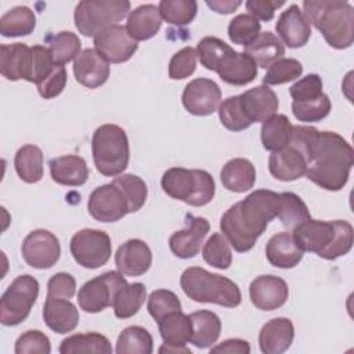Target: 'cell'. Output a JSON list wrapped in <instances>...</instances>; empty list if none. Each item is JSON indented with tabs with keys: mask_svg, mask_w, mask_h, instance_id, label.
Wrapping results in <instances>:
<instances>
[{
	"mask_svg": "<svg viewBox=\"0 0 354 354\" xmlns=\"http://www.w3.org/2000/svg\"><path fill=\"white\" fill-rule=\"evenodd\" d=\"M319 130L313 126H293L288 145L268 158V170L279 181H295L307 171L311 145Z\"/></svg>",
	"mask_w": 354,
	"mask_h": 354,
	"instance_id": "6",
	"label": "cell"
},
{
	"mask_svg": "<svg viewBox=\"0 0 354 354\" xmlns=\"http://www.w3.org/2000/svg\"><path fill=\"white\" fill-rule=\"evenodd\" d=\"M113 181L119 184L124 191L130 202L131 213L138 212L144 206L148 196V188L145 181L136 174H122L119 177H115Z\"/></svg>",
	"mask_w": 354,
	"mask_h": 354,
	"instance_id": "49",
	"label": "cell"
},
{
	"mask_svg": "<svg viewBox=\"0 0 354 354\" xmlns=\"http://www.w3.org/2000/svg\"><path fill=\"white\" fill-rule=\"evenodd\" d=\"M209 230L210 224L205 217H195L192 214H187V227L176 231L169 238L170 250L174 256L180 259L195 257L199 253Z\"/></svg>",
	"mask_w": 354,
	"mask_h": 354,
	"instance_id": "17",
	"label": "cell"
},
{
	"mask_svg": "<svg viewBox=\"0 0 354 354\" xmlns=\"http://www.w3.org/2000/svg\"><path fill=\"white\" fill-rule=\"evenodd\" d=\"M153 340L151 333L138 325L124 328L116 340L115 351L118 354H151Z\"/></svg>",
	"mask_w": 354,
	"mask_h": 354,
	"instance_id": "39",
	"label": "cell"
},
{
	"mask_svg": "<svg viewBox=\"0 0 354 354\" xmlns=\"http://www.w3.org/2000/svg\"><path fill=\"white\" fill-rule=\"evenodd\" d=\"M43 319L53 332L65 335L77 326L79 310L69 299L47 296L43 306Z\"/></svg>",
	"mask_w": 354,
	"mask_h": 354,
	"instance_id": "26",
	"label": "cell"
},
{
	"mask_svg": "<svg viewBox=\"0 0 354 354\" xmlns=\"http://www.w3.org/2000/svg\"><path fill=\"white\" fill-rule=\"evenodd\" d=\"M58 351L61 354H111V342L101 333L88 332L77 333L64 339L59 344Z\"/></svg>",
	"mask_w": 354,
	"mask_h": 354,
	"instance_id": "35",
	"label": "cell"
},
{
	"mask_svg": "<svg viewBox=\"0 0 354 354\" xmlns=\"http://www.w3.org/2000/svg\"><path fill=\"white\" fill-rule=\"evenodd\" d=\"M162 25L159 8L155 4H142L130 11L126 22V30L136 41L153 37Z\"/></svg>",
	"mask_w": 354,
	"mask_h": 354,
	"instance_id": "30",
	"label": "cell"
},
{
	"mask_svg": "<svg viewBox=\"0 0 354 354\" xmlns=\"http://www.w3.org/2000/svg\"><path fill=\"white\" fill-rule=\"evenodd\" d=\"M214 72L228 84L245 86L256 79L257 65L245 51L238 53L230 47L217 62Z\"/></svg>",
	"mask_w": 354,
	"mask_h": 354,
	"instance_id": "20",
	"label": "cell"
},
{
	"mask_svg": "<svg viewBox=\"0 0 354 354\" xmlns=\"http://www.w3.org/2000/svg\"><path fill=\"white\" fill-rule=\"evenodd\" d=\"M279 194L271 189H256L232 205L221 217L220 228L230 245L239 253L249 252L278 216Z\"/></svg>",
	"mask_w": 354,
	"mask_h": 354,
	"instance_id": "1",
	"label": "cell"
},
{
	"mask_svg": "<svg viewBox=\"0 0 354 354\" xmlns=\"http://www.w3.org/2000/svg\"><path fill=\"white\" fill-rule=\"evenodd\" d=\"M14 167L18 177L28 183L35 184L43 178V152L37 145H22L14 156Z\"/></svg>",
	"mask_w": 354,
	"mask_h": 354,
	"instance_id": "34",
	"label": "cell"
},
{
	"mask_svg": "<svg viewBox=\"0 0 354 354\" xmlns=\"http://www.w3.org/2000/svg\"><path fill=\"white\" fill-rule=\"evenodd\" d=\"M181 102L191 115H212L218 109L221 104V88L212 79H194L184 87Z\"/></svg>",
	"mask_w": 354,
	"mask_h": 354,
	"instance_id": "15",
	"label": "cell"
},
{
	"mask_svg": "<svg viewBox=\"0 0 354 354\" xmlns=\"http://www.w3.org/2000/svg\"><path fill=\"white\" fill-rule=\"evenodd\" d=\"M189 319L192 324L189 342L198 348L212 347L221 333V321L218 315L209 310H199L189 314Z\"/></svg>",
	"mask_w": 354,
	"mask_h": 354,
	"instance_id": "32",
	"label": "cell"
},
{
	"mask_svg": "<svg viewBox=\"0 0 354 354\" xmlns=\"http://www.w3.org/2000/svg\"><path fill=\"white\" fill-rule=\"evenodd\" d=\"M33 54L25 43L0 46V72L8 80L25 79L32 83Z\"/></svg>",
	"mask_w": 354,
	"mask_h": 354,
	"instance_id": "21",
	"label": "cell"
},
{
	"mask_svg": "<svg viewBox=\"0 0 354 354\" xmlns=\"http://www.w3.org/2000/svg\"><path fill=\"white\" fill-rule=\"evenodd\" d=\"M160 185L170 198L196 207L210 203L216 192L212 174L201 169L170 167L163 173Z\"/></svg>",
	"mask_w": 354,
	"mask_h": 354,
	"instance_id": "8",
	"label": "cell"
},
{
	"mask_svg": "<svg viewBox=\"0 0 354 354\" xmlns=\"http://www.w3.org/2000/svg\"><path fill=\"white\" fill-rule=\"evenodd\" d=\"M281 203L278 210V218L286 228H295L300 223L311 218L307 205L303 199L293 192H281Z\"/></svg>",
	"mask_w": 354,
	"mask_h": 354,
	"instance_id": "41",
	"label": "cell"
},
{
	"mask_svg": "<svg viewBox=\"0 0 354 354\" xmlns=\"http://www.w3.org/2000/svg\"><path fill=\"white\" fill-rule=\"evenodd\" d=\"M66 80H68V76H66L65 66L61 64H55L53 71L43 80H40L36 84V87L39 94L44 100H50V98L58 97L64 91L66 86Z\"/></svg>",
	"mask_w": 354,
	"mask_h": 354,
	"instance_id": "53",
	"label": "cell"
},
{
	"mask_svg": "<svg viewBox=\"0 0 354 354\" xmlns=\"http://www.w3.org/2000/svg\"><path fill=\"white\" fill-rule=\"evenodd\" d=\"M293 124L286 115L275 113L263 122L260 136L264 149L275 152L289 144Z\"/></svg>",
	"mask_w": 354,
	"mask_h": 354,
	"instance_id": "36",
	"label": "cell"
},
{
	"mask_svg": "<svg viewBox=\"0 0 354 354\" xmlns=\"http://www.w3.org/2000/svg\"><path fill=\"white\" fill-rule=\"evenodd\" d=\"M220 180L228 191L238 194L245 192L253 188L256 183V169L250 160L245 158H234L223 166Z\"/></svg>",
	"mask_w": 354,
	"mask_h": 354,
	"instance_id": "31",
	"label": "cell"
},
{
	"mask_svg": "<svg viewBox=\"0 0 354 354\" xmlns=\"http://www.w3.org/2000/svg\"><path fill=\"white\" fill-rule=\"evenodd\" d=\"M218 118L221 124L230 131H241L252 126L242 112L239 104V94L228 97L220 104Z\"/></svg>",
	"mask_w": 354,
	"mask_h": 354,
	"instance_id": "48",
	"label": "cell"
},
{
	"mask_svg": "<svg viewBox=\"0 0 354 354\" xmlns=\"http://www.w3.org/2000/svg\"><path fill=\"white\" fill-rule=\"evenodd\" d=\"M210 353H225V354H249L250 346L246 340L242 339H227L220 344L210 348Z\"/></svg>",
	"mask_w": 354,
	"mask_h": 354,
	"instance_id": "56",
	"label": "cell"
},
{
	"mask_svg": "<svg viewBox=\"0 0 354 354\" xmlns=\"http://www.w3.org/2000/svg\"><path fill=\"white\" fill-rule=\"evenodd\" d=\"M354 165L353 147L335 131H318L311 145L306 176L326 191H340Z\"/></svg>",
	"mask_w": 354,
	"mask_h": 354,
	"instance_id": "2",
	"label": "cell"
},
{
	"mask_svg": "<svg viewBox=\"0 0 354 354\" xmlns=\"http://www.w3.org/2000/svg\"><path fill=\"white\" fill-rule=\"evenodd\" d=\"M21 253L28 266L36 270L51 268L59 259L61 245L58 238L47 230H33L21 246Z\"/></svg>",
	"mask_w": 354,
	"mask_h": 354,
	"instance_id": "14",
	"label": "cell"
},
{
	"mask_svg": "<svg viewBox=\"0 0 354 354\" xmlns=\"http://www.w3.org/2000/svg\"><path fill=\"white\" fill-rule=\"evenodd\" d=\"M242 1H231V0H206V6L212 8L217 14H231L234 12Z\"/></svg>",
	"mask_w": 354,
	"mask_h": 354,
	"instance_id": "57",
	"label": "cell"
},
{
	"mask_svg": "<svg viewBox=\"0 0 354 354\" xmlns=\"http://www.w3.org/2000/svg\"><path fill=\"white\" fill-rule=\"evenodd\" d=\"M304 252L296 245L290 232L283 231L272 235L266 245V257L268 263L277 268H293L301 259Z\"/></svg>",
	"mask_w": 354,
	"mask_h": 354,
	"instance_id": "29",
	"label": "cell"
},
{
	"mask_svg": "<svg viewBox=\"0 0 354 354\" xmlns=\"http://www.w3.org/2000/svg\"><path fill=\"white\" fill-rule=\"evenodd\" d=\"M196 50L194 47H184L178 50L169 62V77L173 80H181L189 77L196 69Z\"/></svg>",
	"mask_w": 354,
	"mask_h": 354,
	"instance_id": "50",
	"label": "cell"
},
{
	"mask_svg": "<svg viewBox=\"0 0 354 354\" xmlns=\"http://www.w3.org/2000/svg\"><path fill=\"white\" fill-rule=\"evenodd\" d=\"M295 337V326L289 318L277 317L263 325L259 333V346L264 354H281L286 351Z\"/></svg>",
	"mask_w": 354,
	"mask_h": 354,
	"instance_id": "27",
	"label": "cell"
},
{
	"mask_svg": "<svg viewBox=\"0 0 354 354\" xmlns=\"http://www.w3.org/2000/svg\"><path fill=\"white\" fill-rule=\"evenodd\" d=\"M76 293V281L68 272H57L47 282V296L72 299Z\"/></svg>",
	"mask_w": 354,
	"mask_h": 354,
	"instance_id": "54",
	"label": "cell"
},
{
	"mask_svg": "<svg viewBox=\"0 0 354 354\" xmlns=\"http://www.w3.org/2000/svg\"><path fill=\"white\" fill-rule=\"evenodd\" d=\"M147 299V288L141 282L127 283L120 288L113 297V313L119 319H126L138 313Z\"/></svg>",
	"mask_w": 354,
	"mask_h": 354,
	"instance_id": "38",
	"label": "cell"
},
{
	"mask_svg": "<svg viewBox=\"0 0 354 354\" xmlns=\"http://www.w3.org/2000/svg\"><path fill=\"white\" fill-rule=\"evenodd\" d=\"M15 354H50L51 343L47 335L37 329L26 330L15 342Z\"/></svg>",
	"mask_w": 354,
	"mask_h": 354,
	"instance_id": "51",
	"label": "cell"
},
{
	"mask_svg": "<svg viewBox=\"0 0 354 354\" xmlns=\"http://www.w3.org/2000/svg\"><path fill=\"white\" fill-rule=\"evenodd\" d=\"M47 43L53 59L61 65H65L72 59L75 61V58L82 53L80 39L76 33L69 30H62L48 36Z\"/></svg>",
	"mask_w": 354,
	"mask_h": 354,
	"instance_id": "40",
	"label": "cell"
},
{
	"mask_svg": "<svg viewBox=\"0 0 354 354\" xmlns=\"http://www.w3.org/2000/svg\"><path fill=\"white\" fill-rule=\"evenodd\" d=\"M260 22L250 14H239L228 24V37L234 44L249 46L261 33Z\"/></svg>",
	"mask_w": 354,
	"mask_h": 354,
	"instance_id": "43",
	"label": "cell"
},
{
	"mask_svg": "<svg viewBox=\"0 0 354 354\" xmlns=\"http://www.w3.org/2000/svg\"><path fill=\"white\" fill-rule=\"evenodd\" d=\"M332 109L330 100L326 94L310 101H292V112L299 122H321Z\"/></svg>",
	"mask_w": 354,
	"mask_h": 354,
	"instance_id": "45",
	"label": "cell"
},
{
	"mask_svg": "<svg viewBox=\"0 0 354 354\" xmlns=\"http://www.w3.org/2000/svg\"><path fill=\"white\" fill-rule=\"evenodd\" d=\"M285 1H275V0H249L245 3L246 10L252 17L257 21H271L274 18V12L277 8L282 7Z\"/></svg>",
	"mask_w": 354,
	"mask_h": 354,
	"instance_id": "55",
	"label": "cell"
},
{
	"mask_svg": "<svg viewBox=\"0 0 354 354\" xmlns=\"http://www.w3.org/2000/svg\"><path fill=\"white\" fill-rule=\"evenodd\" d=\"M69 250L73 260L83 268L95 270L108 263L112 254L111 238L105 231L83 228L73 234Z\"/></svg>",
	"mask_w": 354,
	"mask_h": 354,
	"instance_id": "11",
	"label": "cell"
},
{
	"mask_svg": "<svg viewBox=\"0 0 354 354\" xmlns=\"http://www.w3.org/2000/svg\"><path fill=\"white\" fill-rule=\"evenodd\" d=\"M292 236L303 252H313L325 260L347 254L353 246V225L346 220L308 218L293 228Z\"/></svg>",
	"mask_w": 354,
	"mask_h": 354,
	"instance_id": "3",
	"label": "cell"
},
{
	"mask_svg": "<svg viewBox=\"0 0 354 354\" xmlns=\"http://www.w3.org/2000/svg\"><path fill=\"white\" fill-rule=\"evenodd\" d=\"M250 301L263 311L282 307L289 296L288 283L275 275H259L249 285Z\"/></svg>",
	"mask_w": 354,
	"mask_h": 354,
	"instance_id": "18",
	"label": "cell"
},
{
	"mask_svg": "<svg viewBox=\"0 0 354 354\" xmlns=\"http://www.w3.org/2000/svg\"><path fill=\"white\" fill-rule=\"evenodd\" d=\"M129 11L127 0H82L75 8L73 21L83 36L94 37L101 30L118 25Z\"/></svg>",
	"mask_w": 354,
	"mask_h": 354,
	"instance_id": "9",
	"label": "cell"
},
{
	"mask_svg": "<svg viewBox=\"0 0 354 354\" xmlns=\"http://www.w3.org/2000/svg\"><path fill=\"white\" fill-rule=\"evenodd\" d=\"M203 260L218 270H227L232 263V253L230 249V243L225 236L220 232H214L205 242L202 249Z\"/></svg>",
	"mask_w": 354,
	"mask_h": 354,
	"instance_id": "44",
	"label": "cell"
},
{
	"mask_svg": "<svg viewBox=\"0 0 354 354\" xmlns=\"http://www.w3.org/2000/svg\"><path fill=\"white\" fill-rule=\"evenodd\" d=\"M303 73V65L295 58H279L268 66L267 73L263 77V84L275 86L296 80Z\"/></svg>",
	"mask_w": 354,
	"mask_h": 354,
	"instance_id": "46",
	"label": "cell"
},
{
	"mask_svg": "<svg viewBox=\"0 0 354 354\" xmlns=\"http://www.w3.org/2000/svg\"><path fill=\"white\" fill-rule=\"evenodd\" d=\"M109 72V62L95 48H84L73 61L76 82L88 88L102 86L108 80Z\"/></svg>",
	"mask_w": 354,
	"mask_h": 354,
	"instance_id": "24",
	"label": "cell"
},
{
	"mask_svg": "<svg viewBox=\"0 0 354 354\" xmlns=\"http://www.w3.org/2000/svg\"><path fill=\"white\" fill-rule=\"evenodd\" d=\"M53 181L68 187H80L88 178V166L82 156L64 155L48 162Z\"/></svg>",
	"mask_w": 354,
	"mask_h": 354,
	"instance_id": "28",
	"label": "cell"
},
{
	"mask_svg": "<svg viewBox=\"0 0 354 354\" xmlns=\"http://www.w3.org/2000/svg\"><path fill=\"white\" fill-rule=\"evenodd\" d=\"M158 325L160 337L163 340V346L159 348V353L191 354V350L185 346L192 333L189 315H185L183 311H176L162 318Z\"/></svg>",
	"mask_w": 354,
	"mask_h": 354,
	"instance_id": "19",
	"label": "cell"
},
{
	"mask_svg": "<svg viewBox=\"0 0 354 354\" xmlns=\"http://www.w3.org/2000/svg\"><path fill=\"white\" fill-rule=\"evenodd\" d=\"M322 86V79L317 73H310L293 83L289 88V94L293 101H310L324 94Z\"/></svg>",
	"mask_w": 354,
	"mask_h": 354,
	"instance_id": "52",
	"label": "cell"
},
{
	"mask_svg": "<svg viewBox=\"0 0 354 354\" xmlns=\"http://www.w3.org/2000/svg\"><path fill=\"white\" fill-rule=\"evenodd\" d=\"M180 286L196 303H213L234 308L242 301L239 286L230 278L209 272L202 267H188L180 277Z\"/></svg>",
	"mask_w": 354,
	"mask_h": 354,
	"instance_id": "5",
	"label": "cell"
},
{
	"mask_svg": "<svg viewBox=\"0 0 354 354\" xmlns=\"http://www.w3.org/2000/svg\"><path fill=\"white\" fill-rule=\"evenodd\" d=\"M36 28L35 12L26 6H17L0 18V33L4 37H19L33 33Z\"/></svg>",
	"mask_w": 354,
	"mask_h": 354,
	"instance_id": "37",
	"label": "cell"
},
{
	"mask_svg": "<svg viewBox=\"0 0 354 354\" xmlns=\"http://www.w3.org/2000/svg\"><path fill=\"white\" fill-rule=\"evenodd\" d=\"M94 48L111 64L129 61L138 48L123 25H112L94 36Z\"/></svg>",
	"mask_w": 354,
	"mask_h": 354,
	"instance_id": "16",
	"label": "cell"
},
{
	"mask_svg": "<svg viewBox=\"0 0 354 354\" xmlns=\"http://www.w3.org/2000/svg\"><path fill=\"white\" fill-rule=\"evenodd\" d=\"M245 53L256 62L257 68H268L275 61L282 58L285 47L272 32L260 33L253 43L245 47Z\"/></svg>",
	"mask_w": 354,
	"mask_h": 354,
	"instance_id": "33",
	"label": "cell"
},
{
	"mask_svg": "<svg viewBox=\"0 0 354 354\" xmlns=\"http://www.w3.org/2000/svg\"><path fill=\"white\" fill-rule=\"evenodd\" d=\"M91 153L95 169L106 177L122 174L130 159V147L126 131L112 123L95 129L91 138Z\"/></svg>",
	"mask_w": 354,
	"mask_h": 354,
	"instance_id": "7",
	"label": "cell"
},
{
	"mask_svg": "<svg viewBox=\"0 0 354 354\" xmlns=\"http://www.w3.org/2000/svg\"><path fill=\"white\" fill-rule=\"evenodd\" d=\"M239 104L246 120L250 124L267 120L277 113L279 106L277 94L266 84L256 86L239 94Z\"/></svg>",
	"mask_w": 354,
	"mask_h": 354,
	"instance_id": "22",
	"label": "cell"
},
{
	"mask_svg": "<svg viewBox=\"0 0 354 354\" xmlns=\"http://www.w3.org/2000/svg\"><path fill=\"white\" fill-rule=\"evenodd\" d=\"M87 210L93 218L101 223H115L131 213L124 191L115 181L100 185L90 194Z\"/></svg>",
	"mask_w": 354,
	"mask_h": 354,
	"instance_id": "13",
	"label": "cell"
},
{
	"mask_svg": "<svg viewBox=\"0 0 354 354\" xmlns=\"http://www.w3.org/2000/svg\"><path fill=\"white\" fill-rule=\"evenodd\" d=\"M162 19L167 24L183 26L191 24L198 12V3L195 0H162L158 4Z\"/></svg>",
	"mask_w": 354,
	"mask_h": 354,
	"instance_id": "42",
	"label": "cell"
},
{
	"mask_svg": "<svg viewBox=\"0 0 354 354\" xmlns=\"http://www.w3.org/2000/svg\"><path fill=\"white\" fill-rule=\"evenodd\" d=\"M39 296V282L35 277L24 274L17 277L0 297V322L15 326L24 322Z\"/></svg>",
	"mask_w": 354,
	"mask_h": 354,
	"instance_id": "10",
	"label": "cell"
},
{
	"mask_svg": "<svg viewBox=\"0 0 354 354\" xmlns=\"http://www.w3.org/2000/svg\"><path fill=\"white\" fill-rule=\"evenodd\" d=\"M147 308L149 315L159 322L167 314L181 311V303L174 292L167 289H156L149 295Z\"/></svg>",
	"mask_w": 354,
	"mask_h": 354,
	"instance_id": "47",
	"label": "cell"
},
{
	"mask_svg": "<svg viewBox=\"0 0 354 354\" xmlns=\"http://www.w3.org/2000/svg\"><path fill=\"white\" fill-rule=\"evenodd\" d=\"M115 264L123 275L140 277L151 268L152 252L144 241L129 239L118 248Z\"/></svg>",
	"mask_w": 354,
	"mask_h": 354,
	"instance_id": "25",
	"label": "cell"
},
{
	"mask_svg": "<svg viewBox=\"0 0 354 354\" xmlns=\"http://www.w3.org/2000/svg\"><path fill=\"white\" fill-rule=\"evenodd\" d=\"M124 285L127 281L120 271H106L82 285L77 292L79 307L90 314L101 313L112 306L116 292Z\"/></svg>",
	"mask_w": 354,
	"mask_h": 354,
	"instance_id": "12",
	"label": "cell"
},
{
	"mask_svg": "<svg viewBox=\"0 0 354 354\" xmlns=\"http://www.w3.org/2000/svg\"><path fill=\"white\" fill-rule=\"evenodd\" d=\"M275 30L289 48H300L311 36V25L297 4H290L277 19Z\"/></svg>",
	"mask_w": 354,
	"mask_h": 354,
	"instance_id": "23",
	"label": "cell"
},
{
	"mask_svg": "<svg viewBox=\"0 0 354 354\" xmlns=\"http://www.w3.org/2000/svg\"><path fill=\"white\" fill-rule=\"evenodd\" d=\"M303 14L317 28L325 41L337 50L348 48L354 41V8L342 0H304Z\"/></svg>",
	"mask_w": 354,
	"mask_h": 354,
	"instance_id": "4",
	"label": "cell"
}]
</instances>
